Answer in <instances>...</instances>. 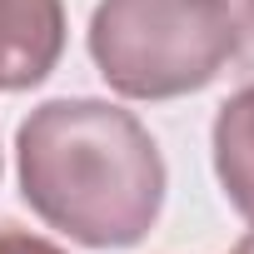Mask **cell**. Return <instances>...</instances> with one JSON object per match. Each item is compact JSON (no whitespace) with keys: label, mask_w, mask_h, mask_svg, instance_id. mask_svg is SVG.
Listing matches in <instances>:
<instances>
[{"label":"cell","mask_w":254,"mask_h":254,"mask_svg":"<svg viewBox=\"0 0 254 254\" xmlns=\"http://www.w3.org/2000/svg\"><path fill=\"white\" fill-rule=\"evenodd\" d=\"M234 65L244 75V85L254 80V0L234 5Z\"/></svg>","instance_id":"5"},{"label":"cell","mask_w":254,"mask_h":254,"mask_svg":"<svg viewBox=\"0 0 254 254\" xmlns=\"http://www.w3.org/2000/svg\"><path fill=\"white\" fill-rule=\"evenodd\" d=\"M90 55L125 100H180L234 60L229 0H100Z\"/></svg>","instance_id":"2"},{"label":"cell","mask_w":254,"mask_h":254,"mask_svg":"<svg viewBox=\"0 0 254 254\" xmlns=\"http://www.w3.org/2000/svg\"><path fill=\"white\" fill-rule=\"evenodd\" d=\"M0 254H65V249L30 229H0Z\"/></svg>","instance_id":"6"},{"label":"cell","mask_w":254,"mask_h":254,"mask_svg":"<svg viewBox=\"0 0 254 254\" xmlns=\"http://www.w3.org/2000/svg\"><path fill=\"white\" fill-rule=\"evenodd\" d=\"M234 254H254V229H249V234H244V239L234 244Z\"/></svg>","instance_id":"7"},{"label":"cell","mask_w":254,"mask_h":254,"mask_svg":"<svg viewBox=\"0 0 254 254\" xmlns=\"http://www.w3.org/2000/svg\"><path fill=\"white\" fill-rule=\"evenodd\" d=\"M65 55V0H0V95L40 85Z\"/></svg>","instance_id":"3"},{"label":"cell","mask_w":254,"mask_h":254,"mask_svg":"<svg viewBox=\"0 0 254 254\" xmlns=\"http://www.w3.org/2000/svg\"><path fill=\"white\" fill-rule=\"evenodd\" d=\"M20 194L85 249H130L165 209V155L110 100H45L15 135Z\"/></svg>","instance_id":"1"},{"label":"cell","mask_w":254,"mask_h":254,"mask_svg":"<svg viewBox=\"0 0 254 254\" xmlns=\"http://www.w3.org/2000/svg\"><path fill=\"white\" fill-rule=\"evenodd\" d=\"M214 175L224 199L254 224V80L234 90L214 115Z\"/></svg>","instance_id":"4"}]
</instances>
